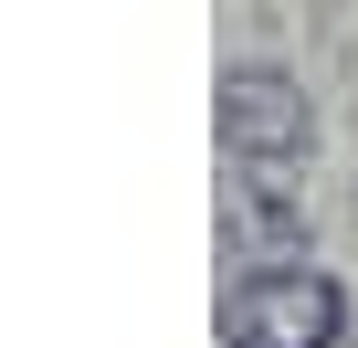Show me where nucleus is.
Returning a JSON list of instances; mask_svg holds the SVG:
<instances>
[{
	"label": "nucleus",
	"mask_w": 358,
	"mask_h": 348,
	"mask_svg": "<svg viewBox=\"0 0 358 348\" xmlns=\"http://www.w3.org/2000/svg\"><path fill=\"white\" fill-rule=\"evenodd\" d=\"M222 137L243 158H295L306 148V95L274 64H243V74H222Z\"/></svg>",
	"instance_id": "f03ea898"
},
{
	"label": "nucleus",
	"mask_w": 358,
	"mask_h": 348,
	"mask_svg": "<svg viewBox=\"0 0 358 348\" xmlns=\"http://www.w3.org/2000/svg\"><path fill=\"white\" fill-rule=\"evenodd\" d=\"M232 337H243V348H327V337H337V285L306 274V264L243 274V295H232Z\"/></svg>",
	"instance_id": "f257e3e1"
}]
</instances>
